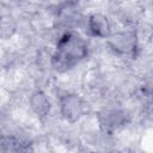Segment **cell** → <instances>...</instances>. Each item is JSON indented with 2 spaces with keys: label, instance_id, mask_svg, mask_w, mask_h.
<instances>
[{
  "label": "cell",
  "instance_id": "obj_1",
  "mask_svg": "<svg viewBox=\"0 0 153 153\" xmlns=\"http://www.w3.org/2000/svg\"><path fill=\"white\" fill-rule=\"evenodd\" d=\"M88 55L87 41L73 30L65 31L56 41L50 65L57 73H67L81 63Z\"/></svg>",
  "mask_w": 153,
  "mask_h": 153
},
{
  "label": "cell",
  "instance_id": "obj_7",
  "mask_svg": "<svg viewBox=\"0 0 153 153\" xmlns=\"http://www.w3.org/2000/svg\"><path fill=\"white\" fill-rule=\"evenodd\" d=\"M0 149L1 151H12V152H18V151H27L29 149V143L24 139L12 135V134H5L0 135Z\"/></svg>",
  "mask_w": 153,
  "mask_h": 153
},
{
  "label": "cell",
  "instance_id": "obj_5",
  "mask_svg": "<svg viewBox=\"0 0 153 153\" xmlns=\"http://www.w3.org/2000/svg\"><path fill=\"white\" fill-rule=\"evenodd\" d=\"M109 18L99 12H93L85 18V31L93 38H108L112 32Z\"/></svg>",
  "mask_w": 153,
  "mask_h": 153
},
{
  "label": "cell",
  "instance_id": "obj_8",
  "mask_svg": "<svg viewBox=\"0 0 153 153\" xmlns=\"http://www.w3.org/2000/svg\"><path fill=\"white\" fill-rule=\"evenodd\" d=\"M16 30V24L12 22L10 17H4L0 19V36L4 38H8L13 35Z\"/></svg>",
  "mask_w": 153,
  "mask_h": 153
},
{
  "label": "cell",
  "instance_id": "obj_4",
  "mask_svg": "<svg viewBox=\"0 0 153 153\" xmlns=\"http://www.w3.org/2000/svg\"><path fill=\"white\" fill-rule=\"evenodd\" d=\"M129 114L118 106H105L97 114V122L104 134H114L129 123Z\"/></svg>",
  "mask_w": 153,
  "mask_h": 153
},
{
  "label": "cell",
  "instance_id": "obj_2",
  "mask_svg": "<svg viewBox=\"0 0 153 153\" xmlns=\"http://www.w3.org/2000/svg\"><path fill=\"white\" fill-rule=\"evenodd\" d=\"M108 47L117 56H134L139 48V37L131 29H118L108 36Z\"/></svg>",
  "mask_w": 153,
  "mask_h": 153
},
{
  "label": "cell",
  "instance_id": "obj_3",
  "mask_svg": "<svg viewBox=\"0 0 153 153\" xmlns=\"http://www.w3.org/2000/svg\"><path fill=\"white\" fill-rule=\"evenodd\" d=\"M86 100L74 92H66L59 98V111L61 117L68 123L79 122L87 112Z\"/></svg>",
  "mask_w": 153,
  "mask_h": 153
},
{
  "label": "cell",
  "instance_id": "obj_6",
  "mask_svg": "<svg viewBox=\"0 0 153 153\" xmlns=\"http://www.w3.org/2000/svg\"><path fill=\"white\" fill-rule=\"evenodd\" d=\"M27 103H29L30 110L38 118H45L50 114L51 103H50L48 96L41 90H36V91L31 92L29 96Z\"/></svg>",
  "mask_w": 153,
  "mask_h": 153
}]
</instances>
